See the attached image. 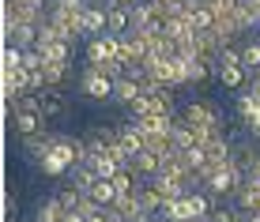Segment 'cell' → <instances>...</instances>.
<instances>
[{
  "mask_svg": "<svg viewBox=\"0 0 260 222\" xmlns=\"http://www.w3.org/2000/svg\"><path fill=\"white\" fill-rule=\"evenodd\" d=\"M87 158H91L87 139H79V136H57L53 151L38 158V170L46 173V177H60V173H68L76 162H87Z\"/></svg>",
  "mask_w": 260,
  "mask_h": 222,
  "instance_id": "obj_1",
  "label": "cell"
},
{
  "mask_svg": "<svg viewBox=\"0 0 260 222\" xmlns=\"http://www.w3.org/2000/svg\"><path fill=\"white\" fill-rule=\"evenodd\" d=\"M245 181V170H238V166H219L215 173H208V181H204V189L211 192V196H222V200H234L238 184Z\"/></svg>",
  "mask_w": 260,
  "mask_h": 222,
  "instance_id": "obj_2",
  "label": "cell"
},
{
  "mask_svg": "<svg viewBox=\"0 0 260 222\" xmlns=\"http://www.w3.org/2000/svg\"><path fill=\"white\" fill-rule=\"evenodd\" d=\"M79 91L91 102H113V79L94 72V68H83V72H79Z\"/></svg>",
  "mask_w": 260,
  "mask_h": 222,
  "instance_id": "obj_3",
  "label": "cell"
},
{
  "mask_svg": "<svg viewBox=\"0 0 260 222\" xmlns=\"http://www.w3.org/2000/svg\"><path fill=\"white\" fill-rule=\"evenodd\" d=\"M83 139H87V151H91V155H102V151H110L121 139V132H117V124H91V128L83 132Z\"/></svg>",
  "mask_w": 260,
  "mask_h": 222,
  "instance_id": "obj_4",
  "label": "cell"
},
{
  "mask_svg": "<svg viewBox=\"0 0 260 222\" xmlns=\"http://www.w3.org/2000/svg\"><path fill=\"white\" fill-rule=\"evenodd\" d=\"M42 109H46V121H60L72 113V98L64 94V87H46L42 91Z\"/></svg>",
  "mask_w": 260,
  "mask_h": 222,
  "instance_id": "obj_5",
  "label": "cell"
},
{
  "mask_svg": "<svg viewBox=\"0 0 260 222\" xmlns=\"http://www.w3.org/2000/svg\"><path fill=\"white\" fill-rule=\"evenodd\" d=\"M110 30V12L102 4H87L83 8V38H98Z\"/></svg>",
  "mask_w": 260,
  "mask_h": 222,
  "instance_id": "obj_6",
  "label": "cell"
},
{
  "mask_svg": "<svg viewBox=\"0 0 260 222\" xmlns=\"http://www.w3.org/2000/svg\"><path fill=\"white\" fill-rule=\"evenodd\" d=\"M53 143H57V132H49V124H46L42 132H34V136H23V139H19V147H23L30 158L49 155V151H53Z\"/></svg>",
  "mask_w": 260,
  "mask_h": 222,
  "instance_id": "obj_7",
  "label": "cell"
},
{
  "mask_svg": "<svg viewBox=\"0 0 260 222\" xmlns=\"http://www.w3.org/2000/svg\"><path fill=\"white\" fill-rule=\"evenodd\" d=\"M4 30H8V46H15V49L38 46V26H30V23H8Z\"/></svg>",
  "mask_w": 260,
  "mask_h": 222,
  "instance_id": "obj_8",
  "label": "cell"
},
{
  "mask_svg": "<svg viewBox=\"0 0 260 222\" xmlns=\"http://www.w3.org/2000/svg\"><path fill=\"white\" fill-rule=\"evenodd\" d=\"M215 79H219L226 91H245L249 87V68L245 64H219V76Z\"/></svg>",
  "mask_w": 260,
  "mask_h": 222,
  "instance_id": "obj_9",
  "label": "cell"
},
{
  "mask_svg": "<svg viewBox=\"0 0 260 222\" xmlns=\"http://www.w3.org/2000/svg\"><path fill=\"white\" fill-rule=\"evenodd\" d=\"M46 128V117L42 113H26V109H19V113H12V132L15 136H34V132H42Z\"/></svg>",
  "mask_w": 260,
  "mask_h": 222,
  "instance_id": "obj_10",
  "label": "cell"
},
{
  "mask_svg": "<svg viewBox=\"0 0 260 222\" xmlns=\"http://www.w3.org/2000/svg\"><path fill=\"white\" fill-rule=\"evenodd\" d=\"M42 72H46V83L49 87H68L72 76H76V68H72V60H46Z\"/></svg>",
  "mask_w": 260,
  "mask_h": 222,
  "instance_id": "obj_11",
  "label": "cell"
},
{
  "mask_svg": "<svg viewBox=\"0 0 260 222\" xmlns=\"http://www.w3.org/2000/svg\"><path fill=\"white\" fill-rule=\"evenodd\" d=\"M132 170H136V177H155V173H162V155H155V151H136V158H132Z\"/></svg>",
  "mask_w": 260,
  "mask_h": 222,
  "instance_id": "obj_12",
  "label": "cell"
},
{
  "mask_svg": "<svg viewBox=\"0 0 260 222\" xmlns=\"http://www.w3.org/2000/svg\"><path fill=\"white\" fill-rule=\"evenodd\" d=\"M170 139H174V147H177V151H189V147H196V143H204L200 132H196L185 117H177V121H174V132H170Z\"/></svg>",
  "mask_w": 260,
  "mask_h": 222,
  "instance_id": "obj_13",
  "label": "cell"
},
{
  "mask_svg": "<svg viewBox=\"0 0 260 222\" xmlns=\"http://www.w3.org/2000/svg\"><path fill=\"white\" fill-rule=\"evenodd\" d=\"M64 215H68V207L57 196H49V200H42L38 207H34V218L30 222H64Z\"/></svg>",
  "mask_w": 260,
  "mask_h": 222,
  "instance_id": "obj_14",
  "label": "cell"
},
{
  "mask_svg": "<svg viewBox=\"0 0 260 222\" xmlns=\"http://www.w3.org/2000/svg\"><path fill=\"white\" fill-rule=\"evenodd\" d=\"M234 203H238V211H260V184H253L245 177L234 192Z\"/></svg>",
  "mask_w": 260,
  "mask_h": 222,
  "instance_id": "obj_15",
  "label": "cell"
},
{
  "mask_svg": "<svg viewBox=\"0 0 260 222\" xmlns=\"http://www.w3.org/2000/svg\"><path fill=\"white\" fill-rule=\"evenodd\" d=\"M140 94H143L140 79H128V76H117V79H113V102L128 105V102H136Z\"/></svg>",
  "mask_w": 260,
  "mask_h": 222,
  "instance_id": "obj_16",
  "label": "cell"
},
{
  "mask_svg": "<svg viewBox=\"0 0 260 222\" xmlns=\"http://www.w3.org/2000/svg\"><path fill=\"white\" fill-rule=\"evenodd\" d=\"M151 189H155V192H162V196H166V200H177V196H185V192H189V189H185V184H181V181H177V177H170L166 170H162V173H155V177H151Z\"/></svg>",
  "mask_w": 260,
  "mask_h": 222,
  "instance_id": "obj_17",
  "label": "cell"
},
{
  "mask_svg": "<svg viewBox=\"0 0 260 222\" xmlns=\"http://www.w3.org/2000/svg\"><path fill=\"white\" fill-rule=\"evenodd\" d=\"M68 181H72V184H76V189H83V192H91V184L98 181V170H94V166H91V162H76V166H72V170H68Z\"/></svg>",
  "mask_w": 260,
  "mask_h": 222,
  "instance_id": "obj_18",
  "label": "cell"
},
{
  "mask_svg": "<svg viewBox=\"0 0 260 222\" xmlns=\"http://www.w3.org/2000/svg\"><path fill=\"white\" fill-rule=\"evenodd\" d=\"M98 207H113V200H117V189H113V181L110 177H98V181L91 184V192H87Z\"/></svg>",
  "mask_w": 260,
  "mask_h": 222,
  "instance_id": "obj_19",
  "label": "cell"
},
{
  "mask_svg": "<svg viewBox=\"0 0 260 222\" xmlns=\"http://www.w3.org/2000/svg\"><path fill=\"white\" fill-rule=\"evenodd\" d=\"M136 196H140V207L147 211V215H158V211H162V203H166L162 192H155V189H151V181H143V184H140V189H136Z\"/></svg>",
  "mask_w": 260,
  "mask_h": 222,
  "instance_id": "obj_20",
  "label": "cell"
},
{
  "mask_svg": "<svg viewBox=\"0 0 260 222\" xmlns=\"http://www.w3.org/2000/svg\"><path fill=\"white\" fill-rule=\"evenodd\" d=\"M256 94H249V91H238V98H234V117H241V121H253L256 117Z\"/></svg>",
  "mask_w": 260,
  "mask_h": 222,
  "instance_id": "obj_21",
  "label": "cell"
},
{
  "mask_svg": "<svg viewBox=\"0 0 260 222\" xmlns=\"http://www.w3.org/2000/svg\"><path fill=\"white\" fill-rule=\"evenodd\" d=\"M124 109H128L132 121H136V117H147V113H162V109H158V102H155V94H140V98L128 102Z\"/></svg>",
  "mask_w": 260,
  "mask_h": 222,
  "instance_id": "obj_22",
  "label": "cell"
},
{
  "mask_svg": "<svg viewBox=\"0 0 260 222\" xmlns=\"http://www.w3.org/2000/svg\"><path fill=\"white\" fill-rule=\"evenodd\" d=\"M87 162H91L94 170H98V177H113V173L121 170V162H117V158L110 155V151H102V155H91Z\"/></svg>",
  "mask_w": 260,
  "mask_h": 222,
  "instance_id": "obj_23",
  "label": "cell"
},
{
  "mask_svg": "<svg viewBox=\"0 0 260 222\" xmlns=\"http://www.w3.org/2000/svg\"><path fill=\"white\" fill-rule=\"evenodd\" d=\"M76 46H79V42L57 38V42H53V46L46 49V60H72V57H76Z\"/></svg>",
  "mask_w": 260,
  "mask_h": 222,
  "instance_id": "obj_24",
  "label": "cell"
},
{
  "mask_svg": "<svg viewBox=\"0 0 260 222\" xmlns=\"http://www.w3.org/2000/svg\"><path fill=\"white\" fill-rule=\"evenodd\" d=\"M241 64H245L249 72H256V68H260V42H256V38L241 46Z\"/></svg>",
  "mask_w": 260,
  "mask_h": 222,
  "instance_id": "obj_25",
  "label": "cell"
},
{
  "mask_svg": "<svg viewBox=\"0 0 260 222\" xmlns=\"http://www.w3.org/2000/svg\"><path fill=\"white\" fill-rule=\"evenodd\" d=\"M57 200H60V203H64V207H68V211H76V207H79V200H83V189H76V184H72V181H68V184H64V189H60V192H57Z\"/></svg>",
  "mask_w": 260,
  "mask_h": 222,
  "instance_id": "obj_26",
  "label": "cell"
},
{
  "mask_svg": "<svg viewBox=\"0 0 260 222\" xmlns=\"http://www.w3.org/2000/svg\"><path fill=\"white\" fill-rule=\"evenodd\" d=\"M23 83H26V91H46V72H42V68H38V72H23Z\"/></svg>",
  "mask_w": 260,
  "mask_h": 222,
  "instance_id": "obj_27",
  "label": "cell"
},
{
  "mask_svg": "<svg viewBox=\"0 0 260 222\" xmlns=\"http://www.w3.org/2000/svg\"><path fill=\"white\" fill-rule=\"evenodd\" d=\"M208 4H211V8H215L219 15H230V12L238 8V0H208Z\"/></svg>",
  "mask_w": 260,
  "mask_h": 222,
  "instance_id": "obj_28",
  "label": "cell"
},
{
  "mask_svg": "<svg viewBox=\"0 0 260 222\" xmlns=\"http://www.w3.org/2000/svg\"><path fill=\"white\" fill-rule=\"evenodd\" d=\"M102 8H136L140 0H98Z\"/></svg>",
  "mask_w": 260,
  "mask_h": 222,
  "instance_id": "obj_29",
  "label": "cell"
},
{
  "mask_svg": "<svg viewBox=\"0 0 260 222\" xmlns=\"http://www.w3.org/2000/svg\"><path fill=\"white\" fill-rule=\"evenodd\" d=\"M245 91L249 94H260V68H256V72H249V87H245Z\"/></svg>",
  "mask_w": 260,
  "mask_h": 222,
  "instance_id": "obj_30",
  "label": "cell"
},
{
  "mask_svg": "<svg viewBox=\"0 0 260 222\" xmlns=\"http://www.w3.org/2000/svg\"><path fill=\"white\" fill-rule=\"evenodd\" d=\"M64 222H87V215H83V211H68Z\"/></svg>",
  "mask_w": 260,
  "mask_h": 222,
  "instance_id": "obj_31",
  "label": "cell"
},
{
  "mask_svg": "<svg viewBox=\"0 0 260 222\" xmlns=\"http://www.w3.org/2000/svg\"><path fill=\"white\" fill-rule=\"evenodd\" d=\"M4 211H8V215H15V196H12V192L4 196Z\"/></svg>",
  "mask_w": 260,
  "mask_h": 222,
  "instance_id": "obj_32",
  "label": "cell"
},
{
  "mask_svg": "<svg viewBox=\"0 0 260 222\" xmlns=\"http://www.w3.org/2000/svg\"><path fill=\"white\" fill-rule=\"evenodd\" d=\"M256 42H260V34H256Z\"/></svg>",
  "mask_w": 260,
  "mask_h": 222,
  "instance_id": "obj_33",
  "label": "cell"
}]
</instances>
